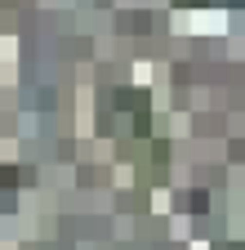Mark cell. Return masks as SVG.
<instances>
[{
    "label": "cell",
    "instance_id": "1",
    "mask_svg": "<svg viewBox=\"0 0 245 250\" xmlns=\"http://www.w3.org/2000/svg\"><path fill=\"white\" fill-rule=\"evenodd\" d=\"M178 5H205V0H178Z\"/></svg>",
    "mask_w": 245,
    "mask_h": 250
}]
</instances>
